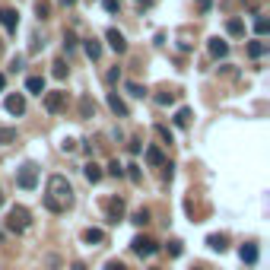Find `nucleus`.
I'll use <instances>...</instances> for the list:
<instances>
[{"label":"nucleus","mask_w":270,"mask_h":270,"mask_svg":"<svg viewBox=\"0 0 270 270\" xmlns=\"http://www.w3.org/2000/svg\"><path fill=\"white\" fill-rule=\"evenodd\" d=\"M73 184H70L64 175H51L48 178V187H45V207L51 210V213H67L70 207H73Z\"/></svg>","instance_id":"f257e3e1"},{"label":"nucleus","mask_w":270,"mask_h":270,"mask_svg":"<svg viewBox=\"0 0 270 270\" xmlns=\"http://www.w3.org/2000/svg\"><path fill=\"white\" fill-rule=\"evenodd\" d=\"M29 226H32V213H29V207L13 204V207H10V213H7V229H10V232H26Z\"/></svg>","instance_id":"f03ea898"},{"label":"nucleus","mask_w":270,"mask_h":270,"mask_svg":"<svg viewBox=\"0 0 270 270\" xmlns=\"http://www.w3.org/2000/svg\"><path fill=\"white\" fill-rule=\"evenodd\" d=\"M16 184L22 187V191H32V187L38 184V166H35V162H26V166L19 169V175H16Z\"/></svg>","instance_id":"7ed1b4c3"},{"label":"nucleus","mask_w":270,"mask_h":270,"mask_svg":"<svg viewBox=\"0 0 270 270\" xmlns=\"http://www.w3.org/2000/svg\"><path fill=\"white\" fill-rule=\"evenodd\" d=\"M42 96H45V108H48L51 114L64 111V105H67V92L64 89H51V92H42Z\"/></svg>","instance_id":"20e7f679"},{"label":"nucleus","mask_w":270,"mask_h":270,"mask_svg":"<svg viewBox=\"0 0 270 270\" xmlns=\"http://www.w3.org/2000/svg\"><path fill=\"white\" fill-rule=\"evenodd\" d=\"M124 210H127L124 197H108V201H105V216H108V222H121Z\"/></svg>","instance_id":"39448f33"},{"label":"nucleus","mask_w":270,"mask_h":270,"mask_svg":"<svg viewBox=\"0 0 270 270\" xmlns=\"http://www.w3.org/2000/svg\"><path fill=\"white\" fill-rule=\"evenodd\" d=\"M131 248H134V254H140V257H152V254L159 251V245L152 242L149 236H137V239L131 242Z\"/></svg>","instance_id":"423d86ee"},{"label":"nucleus","mask_w":270,"mask_h":270,"mask_svg":"<svg viewBox=\"0 0 270 270\" xmlns=\"http://www.w3.org/2000/svg\"><path fill=\"white\" fill-rule=\"evenodd\" d=\"M0 26H4L10 35L19 29V13H16L13 7H0Z\"/></svg>","instance_id":"0eeeda50"},{"label":"nucleus","mask_w":270,"mask_h":270,"mask_svg":"<svg viewBox=\"0 0 270 270\" xmlns=\"http://www.w3.org/2000/svg\"><path fill=\"white\" fill-rule=\"evenodd\" d=\"M4 108H7L10 114H26V96H22V92L7 96V99H4Z\"/></svg>","instance_id":"6e6552de"},{"label":"nucleus","mask_w":270,"mask_h":270,"mask_svg":"<svg viewBox=\"0 0 270 270\" xmlns=\"http://www.w3.org/2000/svg\"><path fill=\"white\" fill-rule=\"evenodd\" d=\"M105 38H108V45H111L114 54H127V38H124L118 29H108V32H105Z\"/></svg>","instance_id":"1a4fd4ad"},{"label":"nucleus","mask_w":270,"mask_h":270,"mask_svg":"<svg viewBox=\"0 0 270 270\" xmlns=\"http://www.w3.org/2000/svg\"><path fill=\"white\" fill-rule=\"evenodd\" d=\"M146 162L156 166V169H162V166H166V152H162L159 146H146Z\"/></svg>","instance_id":"9d476101"},{"label":"nucleus","mask_w":270,"mask_h":270,"mask_svg":"<svg viewBox=\"0 0 270 270\" xmlns=\"http://www.w3.org/2000/svg\"><path fill=\"white\" fill-rule=\"evenodd\" d=\"M108 108L114 114H121V118H127V105H124V99L118 96V92H108Z\"/></svg>","instance_id":"9b49d317"},{"label":"nucleus","mask_w":270,"mask_h":270,"mask_svg":"<svg viewBox=\"0 0 270 270\" xmlns=\"http://www.w3.org/2000/svg\"><path fill=\"white\" fill-rule=\"evenodd\" d=\"M207 245H210L213 251H226V248H229V236H222V232H213V236L207 239Z\"/></svg>","instance_id":"f8f14e48"},{"label":"nucleus","mask_w":270,"mask_h":270,"mask_svg":"<svg viewBox=\"0 0 270 270\" xmlns=\"http://www.w3.org/2000/svg\"><path fill=\"white\" fill-rule=\"evenodd\" d=\"M83 175H86V181H92V184H96V181H102V166H96V162H86V166H83Z\"/></svg>","instance_id":"ddd939ff"},{"label":"nucleus","mask_w":270,"mask_h":270,"mask_svg":"<svg viewBox=\"0 0 270 270\" xmlns=\"http://www.w3.org/2000/svg\"><path fill=\"white\" fill-rule=\"evenodd\" d=\"M207 48H210V54H213V57H226L229 54V45L222 42V38H210Z\"/></svg>","instance_id":"4468645a"},{"label":"nucleus","mask_w":270,"mask_h":270,"mask_svg":"<svg viewBox=\"0 0 270 270\" xmlns=\"http://www.w3.org/2000/svg\"><path fill=\"white\" fill-rule=\"evenodd\" d=\"M83 242L86 245H102L105 242V232L102 229H83Z\"/></svg>","instance_id":"2eb2a0df"},{"label":"nucleus","mask_w":270,"mask_h":270,"mask_svg":"<svg viewBox=\"0 0 270 270\" xmlns=\"http://www.w3.org/2000/svg\"><path fill=\"white\" fill-rule=\"evenodd\" d=\"M242 261L245 264H257V245H242Z\"/></svg>","instance_id":"dca6fc26"},{"label":"nucleus","mask_w":270,"mask_h":270,"mask_svg":"<svg viewBox=\"0 0 270 270\" xmlns=\"http://www.w3.org/2000/svg\"><path fill=\"white\" fill-rule=\"evenodd\" d=\"M83 48H86V54L92 57V61H99V57H102V45H99L96 38H86V42H83Z\"/></svg>","instance_id":"f3484780"},{"label":"nucleus","mask_w":270,"mask_h":270,"mask_svg":"<svg viewBox=\"0 0 270 270\" xmlns=\"http://www.w3.org/2000/svg\"><path fill=\"white\" fill-rule=\"evenodd\" d=\"M26 89L35 92V96H42V92H45V76H29L26 80Z\"/></svg>","instance_id":"a211bd4d"},{"label":"nucleus","mask_w":270,"mask_h":270,"mask_svg":"<svg viewBox=\"0 0 270 270\" xmlns=\"http://www.w3.org/2000/svg\"><path fill=\"white\" fill-rule=\"evenodd\" d=\"M191 124V108H178L175 111V127H187Z\"/></svg>","instance_id":"6ab92c4d"},{"label":"nucleus","mask_w":270,"mask_h":270,"mask_svg":"<svg viewBox=\"0 0 270 270\" xmlns=\"http://www.w3.org/2000/svg\"><path fill=\"white\" fill-rule=\"evenodd\" d=\"M226 32L239 38V35H245V22H242V19H229V22H226Z\"/></svg>","instance_id":"aec40b11"},{"label":"nucleus","mask_w":270,"mask_h":270,"mask_svg":"<svg viewBox=\"0 0 270 270\" xmlns=\"http://www.w3.org/2000/svg\"><path fill=\"white\" fill-rule=\"evenodd\" d=\"M124 175H127V178H131L134 184L143 181V172H140V166H124Z\"/></svg>","instance_id":"412c9836"},{"label":"nucleus","mask_w":270,"mask_h":270,"mask_svg":"<svg viewBox=\"0 0 270 270\" xmlns=\"http://www.w3.org/2000/svg\"><path fill=\"white\" fill-rule=\"evenodd\" d=\"M80 114H83V118H92V114H96V102L83 99V102H80Z\"/></svg>","instance_id":"4be33fe9"},{"label":"nucleus","mask_w":270,"mask_h":270,"mask_svg":"<svg viewBox=\"0 0 270 270\" xmlns=\"http://www.w3.org/2000/svg\"><path fill=\"white\" fill-rule=\"evenodd\" d=\"M35 13H38L42 19H48V13H51V4H48V0H35Z\"/></svg>","instance_id":"5701e85b"},{"label":"nucleus","mask_w":270,"mask_h":270,"mask_svg":"<svg viewBox=\"0 0 270 270\" xmlns=\"http://www.w3.org/2000/svg\"><path fill=\"white\" fill-rule=\"evenodd\" d=\"M131 222H137V226H146V222H149V210H146V207H140Z\"/></svg>","instance_id":"b1692460"},{"label":"nucleus","mask_w":270,"mask_h":270,"mask_svg":"<svg viewBox=\"0 0 270 270\" xmlns=\"http://www.w3.org/2000/svg\"><path fill=\"white\" fill-rule=\"evenodd\" d=\"M264 51H267V45H264L261 38H257V42H251V45H248V54H251V57H261Z\"/></svg>","instance_id":"393cba45"},{"label":"nucleus","mask_w":270,"mask_h":270,"mask_svg":"<svg viewBox=\"0 0 270 270\" xmlns=\"http://www.w3.org/2000/svg\"><path fill=\"white\" fill-rule=\"evenodd\" d=\"M169 254H172V257H181V254H184V242L172 239V242H169Z\"/></svg>","instance_id":"a878e982"},{"label":"nucleus","mask_w":270,"mask_h":270,"mask_svg":"<svg viewBox=\"0 0 270 270\" xmlns=\"http://www.w3.org/2000/svg\"><path fill=\"white\" fill-rule=\"evenodd\" d=\"M13 140H16L13 127H0V143H13Z\"/></svg>","instance_id":"bb28decb"},{"label":"nucleus","mask_w":270,"mask_h":270,"mask_svg":"<svg viewBox=\"0 0 270 270\" xmlns=\"http://www.w3.org/2000/svg\"><path fill=\"white\" fill-rule=\"evenodd\" d=\"M254 32H257V35H267V32H270V22H267L264 16H257V19H254Z\"/></svg>","instance_id":"cd10ccee"},{"label":"nucleus","mask_w":270,"mask_h":270,"mask_svg":"<svg viewBox=\"0 0 270 270\" xmlns=\"http://www.w3.org/2000/svg\"><path fill=\"white\" fill-rule=\"evenodd\" d=\"M108 175H111V178H121V175H124V166H121L118 159H114V162H108Z\"/></svg>","instance_id":"c85d7f7f"},{"label":"nucleus","mask_w":270,"mask_h":270,"mask_svg":"<svg viewBox=\"0 0 270 270\" xmlns=\"http://www.w3.org/2000/svg\"><path fill=\"white\" fill-rule=\"evenodd\" d=\"M51 67H54V70H51V73H54L57 80H64V76H67V64H64V61H54Z\"/></svg>","instance_id":"c756f323"},{"label":"nucleus","mask_w":270,"mask_h":270,"mask_svg":"<svg viewBox=\"0 0 270 270\" xmlns=\"http://www.w3.org/2000/svg\"><path fill=\"white\" fill-rule=\"evenodd\" d=\"M127 92H131V96H137V99H143V96H146V89L140 86V83H127Z\"/></svg>","instance_id":"7c9ffc66"},{"label":"nucleus","mask_w":270,"mask_h":270,"mask_svg":"<svg viewBox=\"0 0 270 270\" xmlns=\"http://www.w3.org/2000/svg\"><path fill=\"white\" fill-rule=\"evenodd\" d=\"M64 48H67V51L76 48V35H73V32H64Z\"/></svg>","instance_id":"2f4dec72"},{"label":"nucleus","mask_w":270,"mask_h":270,"mask_svg":"<svg viewBox=\"0 0 270 270\" xmlns=\"http://www.w3.org/2000/svg\"><path fill=\"white\" fill-rule=\"evenodd\" d=\"M102 7L108 10V13H118V10H121V0H102Z\"/></svg>","instance_id":"473e14b6"},{"label":"nucleus","mask_w":270,"mask_h":270,"mask_svg":"<svg viewBox=\"0 0 270 270\" xmlns=\"http://www.w3.org/2000/svg\"><path fill=\"white\" fill-rule=\"evenodd\" d=\"M156 102H159V105H172V102H175V92H159Z\"/></svg>","instance_id":"72a5a7b5"},{"label":"nucleus","mask_w":270,"mask_h":270,"mask_svg":"<svg viewBox=\"0 0 270 270\" xmlns=\"http://www.w3.org/2000/svg\"><path fill=\"white\" fill-rule=\"evenodd\" d=\"M156 134H159L162 140H169V143H172V131H169V127H162V124H159V127H156Z\"/></svg>","instance_id":"f704fd0d"},{"label":"nucleus","mask_w":270,"mask_h":270,"mask_svg":"<svg viewBox=\"0 0 270 270\" xmlns=\"http://www.w3.org/2000/svg\"><path fill=\"white\" fill-rule=\"evenodd\" d=\"M61 149H64V152H73V149H76V140H64Z\"/></svg>","instance_id":"c9c22d12"},{"label":"nucleus","mask_w":270,"mask_h":270,"mask_svg":"<svg viewBox=\"0 0 270 270\" xmlns=\"http://www.w3.org/2000/svg\"><path fill=\"white\" fill-rule=\"evenodd\" d=\"M105 270H127L121 261H108V264H105Z\"/></svg>","instance_id":"e433bc0d"},{"label":"nucleus","mask_w":270,"mask_h":270,"mask_svg":"<svg viewBox=\"0 0 270 270\" xmlns=\"http://www.w3.org/2000/svg\"><path fill=\"white\" fill-rule=\"evenodd\" d=\"M105 80H108V83H118L121 73H118V70H108V76H105Z\"/></svg>","instance_id":"4c0bfd02"},{"label":"nucleus","mask_w":270,"mask_h":270,"mask_svg":"<svg viewBox=\"0 0 270 270\" xmlns=\"http://www.w3.org/2000/svg\"><path fill=\"white\" fill-rule=\"evenodd\" d=\"M210 4H213V0H197V10H201V13H207Z\"/></svg>","instance_id":"58836bf2"},{"label":"nucleus","mask_w":270,"mask_h":270,"mask_svg":"<svg viewBox=\"0 0 270 270\" xmlns=\"http://www.w3.org/2000/svg\"><path fill=\"white\" fill-rule=\"evenodd\" d=\"M70 270H86V264H83V261H76V264L70 267Z\"/></svg>","instance_id":"ea45409f"},{"label":"nucleus","mask_w":270,"mask_h":270,"mask_svg":"<svg viewBox=\"0 0 270 270\" xmlns=\"http://www.w3.org/2000/svg\"><path fill=\"white\" fill-rule=\"evenodd\" d=\"M61 4H64V7H73V4H76V0H61Z\"/></svg>","instance_id":"a19ab883"},{"label":"nucleus","mask_w":270,"mask_h":270,"mask_svg":"<svg viewBox=\"0 0 270 270\" xmlns=\"http://www.w3.org/2000/svg\"><path fill=\"white\" fill-rule=\"evenodd\" d=\"M4 86H7V76H4V73H0V89H4Z\"/></svg>","instance_id":"79ce46f5"},{"label":"nucleus","mask_w":270,"mask_h":270,"mask_svg":"<svg viewBox=\"0 0 270 270\" xmlns=\"http://www.w3.org/2000/svg\"><path fill=\"white\" fill-rule=\"evenodd\" d=\"M137 4H140V7H149V0H137Z\"/></svg>","instance_id":"37998d69"},{"label":"nucleus","mask_w":270,"mask_h":270,"mask_svg":"<svg viewBox=\"0 0 270 270\" xmlns=\"http://www.w3.org/2000/svg\"><path fill=\"white\" fill-rule=\"evenodd\" d=\"M0 207H4V194H0Z\"/></svg>","instance_id":"c03bdc74"},{"label":"nucleus","mask_w":270,"mask_h":270,"mask_svg":"<svg viewBox=\"0 0 270 270\" xmlns=\"http://www.w3.org/2000/svg\"><path fill=\"white\" fill-rule=\"evenodd\" d=\"M152 270H159V267H152Z\"/></svg>","instance_id":"a18cd8bd"},{"label":"nucleus","mask_w":270,"mask_h":270,"mask_svg":"<svg viewBox=\"0 0 270 270\" xmlns=\"http://www.w3.org/2000/svg\"><path fill=\"white\" fill-rule=\"evenodd\" d=\"M194 270H201V267H194Z\"/></svg>","instance_id":"49530a36"}]
</instances>
